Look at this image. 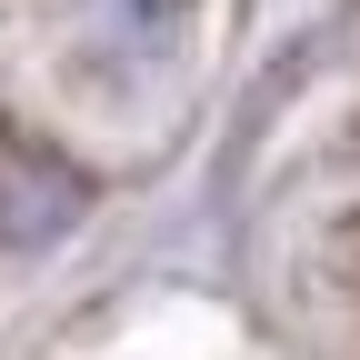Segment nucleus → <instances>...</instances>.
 Segmentation results:
<instances>
[{
	"mask_svg": "<svg viewBox=\"0 0 360 360\" xmlns=\"http://www.w3.org/2000/svg\"><path fill=\"white\" fill-rule=\"evenodd\" d=\"M80 170L51 160L40 141H0V240L11 250H40V240H60L70 220H80Z\"/></svg>",
	"mask_w": 360,
	"mask_h": 360,
	"instance_id": "1",
	"label": "nucleus"
}]
</instances>
